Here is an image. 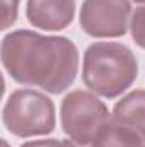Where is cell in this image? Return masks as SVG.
I'll list each match as a JSON object with an SVG mask.
<instances>
[{
  "instance_id": "4fadbf2b",
  "label": "cell",
  "mask_w": 145,
  "mask_h": 147,
  "mask_svg": "<svg viewBox=\"0 0 145 147\" xmlns=\"http://www.w3.org/2000/svg\"><path fill=\"white\" fill-rule=\"evenodd\" d=\"M133 2H137V3H145V0H133Z\"/></svg>"
},
{
  "instance_id": "277c9868",
  "label": "cell",
  "mask_w": 145,
  "mask_h": 147,
  "mask_svg": "<svg viewBox=\"0 0 145 147\" xmlns=\"http://www.w3.org/2000/svg\"><path fill=\"white\" fill-rule=\"evenodd\" d=\"M63 134L79 146H91L99 130L111 120L108 106L97 94L77 89L68 92L62 101Z\"/></svg>"
},
{
  "instance_id": "3957f363",
  "label": "cell",
  "mask_w": 145,
  "mask_h": 147,
  "mask_svg": "<svg viewBox=\"0 0 145 147\" xmlns=\"http://www.w3.org/2000/svg\"><path fill=\"white\" fill-rule=\"evenodd\" d=\"M2 121L12 135L21 139L48 135L56 125L55 103L41 91L17 89L3 105Z\"/></svg>"
},
{
  "instance_id": "30bf717a",
  "label": "cell",
  "mask_w": 145,
  "mask_h": 147,
  "mask_svg": "<svg viewBox=\"0 0 145 147\" xmlns=\"http://www.w3.org/2000/svg\"><path fill=\"white\" fill-rule=\"evenodd\" d=\"M3 2V21H2V29H9L19 16V0H2Z\"/></svg>"
},
{
  "instance_id": "7a4b0ae2",
  "label": "cell",
  "mask_w": 145,
  "mask_h": 147,
  "mask_svg": "<svg viewBox=\"0 0 145 147\" xmlns=\"http://www.w3.org/2000/svg\"><path fill=\"white\" fill-rule=\"evenodd\" d=\"M138 77L135 53L121 43L99 41L87 46L82 60V80L91 92L103 98L121 96Z\"/></svg>"
},
{
  "instance_id": "9c48e42d",
  "label": "cell",
  "mask_w": 145,
  "mask_h": 147,
  "mask_svg": "<svg viewBox=\"0 0 145 147\" xmlns=\"http://www.w3.org/2000/svg\"><path fill=\"white\" fill-rule=\"evenodd\" d=\"M130 33H132V39L137 43V46L145 50V5L137 7L132 12Z\"/></svg>"
},
{
  "instance_id": "7c38bea8",
  "label": "cell",
  "mask_w": 145,
  "mask_h": 147,
  "mask_svg": "<svg viewBox=\"0 0 145 147\" xmlns=\"http://www.w3.org/2000/svg\"><path fill=\"white\" fill-rule=\"evenodd\" d=\"M72 147H85V146H79V144H75V142L72 140Z\"/></svg>"
},
{
  "instance_id": "52a82bcc",
  "label": "cell",
  "mask_w": 145,
  "mask_h": 147,
  "mask_svg": "<svg viewBox=\"0 0 145 147\" xmlns=\"http://www.w3.org/2000/svg\"><path fill=\"white\" fill-rule=\"evenodd\" d=\"M111 118L145 140V89H135L123 96L114 105Z\"/></svg>"
},
{
  "instance_id": "8fae6325",
  "label": "cell",
  "mask_w": 145,
  "mask_h": 147,
  "mask_svg": "<svg viewBox=\"0 0 145 147\" xmlns=\"http://www.w3.org/2000/svg\"><path fill=\"white\" fill-rule=\"evenodd\" d=\"M21 147H72V140H60V139H43V140H31L24 142Z\"/></svg>"
},
{
  "instance_id": "8992f818",
  "label": "cell",
  "mask_w": 145,
  "mask_h": 147,
  "mask_svg": "<svg viewBox=\"0 0 145 147\" xmlns=\"http://www.w3.org/2000/svg\"><path fill=\"white\" fill-rule=\"evenodd\" d=\"M26 17L41 31H63L73 22L75 0H28Z\"/></svg>"
},
{
  "instance_id": "ba28073f",
  "label": "cell",
  "mask_w": 145,
  "mask_h": 147,
  "mask_svg": "<svg viewBox=\"0 0 145 147\" xmlns=\"http://www.w3.org/2000/svg\"><path fill=\"white\" fill-rule=\"evenodd\" d=\"M92 147H145V140L133 130L119 125L113 118L99 130Z\"/></svg>"
},
{
  "instance_id": "6da1fadb",
  "label": "cell",
  "mask_w": 145,
  "mask_h": 147,
  "mask_svg": "<svg viewBox=\"0 0 145 147\" xmlns=\"http://www.w3.org/2000/svg\"><path fill=\"white\" fill-rule=\"evenodd\" d=\"M0 55L10 79L50 94L67 91L79 72V50L65 36L14 29L2 38Z\"/></svg>"
},
{
  "instance_id": "5b68a950",
  "label": "cell",
  "mask_w": 145,
  "mask_h": 147,
  "mask_svg": "<svg viewBox=\"0 0 145 147\" xmlns=\"http://www.w3.org/2000/svg\"><path fill=\"white\" fill-rule=\"evenodd\" d=\"M130 17V0H84L79 22L92 38H119L126 34Z\"/></svg>"
}]
</instances>
